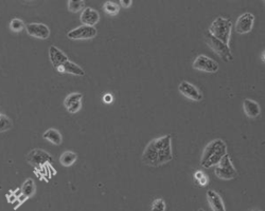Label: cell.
<instances>
[{
  "label": "cell",
  "mask_w": 265,
  "mask_h": 211,
  "mask_svg": "<svg viewBox=\"0 0 265 211\" xmlns=\"http://www.w3.org/2000/svg\"><path fill=\"white\" fill-rule=\"evenodd\" d=\"M173 158L171 148V135H164L159 139L153 140L143 151L141 160L144 165L158 167L171 162Z\"/></svg>",
  "instance_id": "obj_1"
},
{
  "label": "cell",
  "mask_w": 265,
  "mask_h": 211,
  "mask_svg": "<svg viewBox=\"0 0 265 211\" xmlns=\"http://www.w3.org/2000/svg\"><path fill=\"white\" fill-rule=\"evenodd\" d=\"M225 154H227L226 143L221 139L213 140L205 148L201 159V166L205 169L216 166Z\"/></svg>",
  "instance_id": "obj_2"
},
{
  "label": "cell",
  "mask_w": 265,
  "mask_h": 211,
  "mask_svg": "<svg viewBox=\"0 0 265 211\" xmlns=\"http://www.w3.org/2000/svg\"><path fill=\"white\" fill-rule=\"evenodd\" d=\"M231 28L233 22L230 19L218 17L210 24L208 31L216 39H219L225 45H228L231 35Z\"/></svg>",
  "instance_id": "obj_3"
},
{
  "label": "cell",
  "mask_w": 265,
  "mask_h": 211,
  "mask_svg": "<svg viewBox=\"0 0 265 211\" xmlns=\"http://www.w3.org/2000/svg\"><path fill=\"white\" fill-rule=\"evenodd\" d=\"M204 38L206 44L209 46V48L213 50L214 53L218 56H220L224 61H227L228 63V61L234 60V56L230 52V49L228 47V45H225L219 39H216L214 36H212L209 33L208 30L204 32Z\"/></svg>",
  "instance_id": "obj_4"
},
{
  "label": "cell",
  "mask_w": 265,
  "mask_h": 211,
  "mask_svg": "<svg viewBox=\"0 0 265 211\" xmlns=\"http://www.w3.org/2000/svg\"><path fill=\"white\" fill-rule=\"evenodd\" d=\"M215 176L218 177L221 180H234L238 177V171L236 170L231 158L229 156V154H225L223 156V158L220 160V163L216 165L215 170H214Z\"/></svg>",
  "instance_id": "obj_5"
},
{
  "label": "cell",
  "mask_w": 265,
  "mask_h": 211,
  "mask_svg": "<svg viewBox=\"0 0 265 211\" xmlns=\"http://www.w3.org/2000/svg\"><path fill=\"white\" fill-rule=\"evenodd\" d=\"M26 159L30 165L34 167H43L46 164H50L53 162L52 155L43 150V149H33L27 154Z\"/></svg>",
  "instance_id": "obj_6"
},
{
  "label": "cell",
  "mask_w": 265,
  "mask_h": 211,
  "mask_svg": "<svg viewBox=\"0 0 265 211\" xmlns=\"http://www.w3.org/2000/svg\"><path fill=\"white\" fill-rule=\"evenodd\" d=\"M97 29L94 27H88V26H82L78 27L74 30H71L67 33V36L69 39L72 40H86L94 38L97 36Z\"/></svg>",
  "instance_id": "obj_7"
},
{
  "label": "cell",
  "mask_w": 265,
  "mask_h": 211,
  "mask_svg": "<svg viewBox=\"0 0 265 211\" xmlns=\"http://www.w3.org/2000/svg\"><path fill=\"white\" fill-rule=\"evenodd\" d=\"M193 69H196L198 71H204L208 73H215L219 71V64L212 58L206 56V55H198L193 65H192Z\"/></svg>",
  "instance_id": "obj_8"
},
{
  "label": "cell",
  "mask_w": 265,
  "mask_h": 211,
  "mask_svg": "<svg viewBox=\"0 0 265 211\" xmlns=\"http://www.w3.org/2000/svg\"><path fill=\"white\" fill-rule=\"evenodd\" d=\"M178 91L184 96H186L187 98L191 99V101L201 102L203 99V94L201 93V91L196 88L194 85H192L189 81L184 80L180 82L178 86Z\"/></svg>",
  "instance_id": "obj_9"
},
{
  "label": "cell",
  "mask_w": 265,
  "mask_h": 211,
  "mask_svg": "<svg viewBox=\"0 0 265 211\" xmlns=\"http://www.w3.org/2000/svg\"><path fill=\"white\" fill-rule=\"evenodd\" d=\"M255 22V16L251 13H244L241 15L236 22V32L238 34H246L252 30Z\"/></svg>",
  "instance_id": "obj_10"
},
{
  "label": "cell",
  "mask_w": 265,
  "mask_h": 211,
  "mask_svg": "<svg viewBox=\"0 0 265 211\" xmlns=\"http://www.w3.org/2000/svg\"><path fill=\"white\" fill-rule=\"evenodd\" d=\"M26 31L30 36L39 39H47L50 36V29L44 23H28Z\"/></svg>",
  "instance_id": "obj_11"
},
{
  "label": "cell",
  "mask_w": 265,
  "mask_h": 211,
  "mask_svg": "<svg viewBox=\"0 0 265 211\" xmlns=\"http://www.w3.org/2000/svg\"><path fill=\"white\" fill-rule=\"evenodd\" d=\"M82 99L83 94L79 92L70 93L68 96H66L64 101V106L69 113L75 114L79 112L82 108Z\"/></svg>",
  "instance_id": "obj_12"
},
{
  "label": "cell",
  "mask_w": 265,
  "mask_h": 211,
  "mask_svg": "<svg viewBox=\"0 0 265 211\" xmlns=\"http://www.w3.org/2000/svg\"><path fill=\"white\" fill-rule=\"evenodd\" d=\"M81 21L83 26L94 27L100 21V15L95 10L92 8H85L81 13Z\"/></svg>",
  "instance_id": "obj_13"
},
{
  "label": "cell",
  "mask_w": 265,
  "mask_h": 211,
  "mask_svg": "<svg viewBox=\"0 0 265 211\" xmlns=\"http://www.w3.org/2000/svg\"><path fill=\"white\" fill-rule=\"evenodd\" d=\"M49 57L51 60V64L55 69L62 67L66 61L69 60L68 56L62 51V50H59L55 46H51L49 48Z\"/></svg>",
  "instance_id": "obj_14"
},
{
  "label": "cell",
  "mask_w": 265,
  "mask_h": 211,
  "mask_svg": "<svg viewBox=\"0 0 265 211\" xmlns=\"http://www.w3.org/2000/svg\"><path fill=\"white\" fill-rule=\"evenodd\" d=\"M207 195V200H208V203L210 205V208L213 210V211H226V208H225V205L223 203V200L221 195L212 190V189H209L206 193Z\"/></svg>",
  "instance_id": "obj_15"
},
{
  "label": "cell",
  "mask_w": 265,
  "mask_h": 211,
  "mask_svg": "<svg viewBox=\"0 0 265 211\" xmlns=\"http://www.w3.org/2000/svg\"><path fill=\"white\" fill-rule=\"evenodd\" d=\"M243 109H244L245 114L250 118H256L261 113V109H260L259 104L255 101H252V99H250V98L244 99Z\"/></svg>",
  "instance_id": "obj_16"
},
{
  "label": "cell",
  "mask_w": 265,
  "mask_h": 211,
  "mask_svg": "<svg viewBox=\"0 0 265 211\" xmlns=\"http://www.w3.org/2000/svg\"><path fill=\"white\" fill-rule=\"evenodd\" d=\"M57 72L61 73H68V74H72V75L76 76H84L85 75V71H84L80 66H78L77 64L72 63L71 60L66 61V63L62 66L56 69Z\"/></svg>",
  "instance_id": "obj_17"
},
{
  "label": "cell",
  "mask_w": 265,
  "mask_h": 211,
  "mask_svg": "<svg viewBox=\"0 0 265 211\" xmlns=\"http://www.w3.org/2000/svg\"><path fill=\"white\" fill-rule=\"evenodd\" d=\"M43 138L48 141L49 143L55 145V146H59L62 145L63 143V136L62 133L59 132L58 130L54 129V128H50L44 132Z\"/></svg>",
  "instance_id": "obj_18"
},
{
  "label": "cell",
  "mask_w": 265,
  "mask_h": 211,
  "mask_svg": "<svg viewBox=\"0 0 265 211\" xmlns=\"http://www.w3.org/2000/svg\"><path fill=\"white\" fill-rule=\"evenodd\" d=\"M35 190H36V187H35V183L32 179H27L25 182H23L22 186H21V195L25 196L26 198H29V197H32L34 194H35Z\"/></svg>",
  "instance_id": "obj_19"
},
{
  "label": "cell",
  "mask_w": 265,
  "mask_h": 211,
  "mask_svg": "<svg viewBox=\"0 0 265 211\" xmlns=\"http://www.w3.org/2000/svg\"><path fill=\"white\" fill-rule=\"evenodd\" d=\"M78 159V155L74 151H65L59 157V163L64 167H70L74 165Z\"/></svg>",
  "instance_id": "obj_20"
},
{
  "label": "cell",
  "mask_w": 265,
  "mask_h": 211,
  "mask_svg": "<svg viewBox=\"0 0 265 211\" xmlns=\"http://www.w3.org/2000/svg\"><path fill=\"white\" fill-rule=\"evenodd\" d=\"M67 7L70 12L78 13L81 10L85 9V2L84 0H69Z\"/></svg>",
  "instance_id": "obj_21"
},
{
  "label": "cell",
  "mask_w": 265,
  "mask_h": 211,
  "mask_svg": "<svg viewBox=\"0 0 265 211\" xmlns=\"http://www.w3.org/2000/svg\"><path fill=\"white\" fill-rule=\"evenodd\" d=\"M13 122H12L11 118L3 113H0V132H7L10 129H12Z\"/></svg>",
  "instance_id": "obj_22"
},
{
  "label": "cell",
  "mask_w": 265,
  "mask_h": 211,
  "mask_svg": "<svg viewBox=\"0 0 265 211\" xmlns=\"http://www.w3.org/2000/svg\"><path fill=\"white\" fill-rule=\"evenodd\" d=\"M26 28V24L21 19L19 18H13L10 22V29L11 31H13L15 33L21 32L23 29Z\"/></svg>",
  "instance_id": "obj_23"
},
{
  "label": "cell",
  "mask_w": 265,
  "mask_h": 211,
  "mask_svg": "<svg viewBox=\"0 0 265 211\" xmlns=\"http://www.w3.org/2000/svg\"><path fill=\"white\" fill-rule=\"evenodd\" d=\"M104 10L110 15H117L119 13V7L112 2H107L104 4Z\"/></svg>",
  "instance_id": "obj_24"
},
{
  "label": "cell",
  "mask_w": 265,
  "mask_h": 211,
  "mask_svg": "<svg viewBox=\"0 0 265 211\" xmlns=\"http://www.w3.org/2000/svg\"><path fill=\"white\" fill-rule=\"evenodd\" d=\"M152 211H165V202L162 198H157L152 204Z\"/></svg>",
  "instance_id": "obj_25"
},
{
  "label": "cell",
  "mask_w": 265,
  "mask_h": 211,
  "mask_svg": "<svg viewBox=\"0 0 265 211\" xmlns=\"http://www.w3.org/2000/svg\"><path fill=\"white\" fill-rule=\"evenodd\" d=\"M113 95L110 94V93H106L104 96H103V102L105 104H112L113 103Z\"/></svg>",
  "instance_id": "obj_26"
},
{
  "label": "cell",
  "mask_w": 265,
  "mask_h": 211,
  "mask_svg": "<svg viewBox=\"0 0 265 211\" xmlns=\"http://www.w3.org/2000/svg\"><path fill=\"white\" fill-rule=\"evenodd\" d=\"M120 4L123 8H129L131 6V0H121Z\"/></svg>",
  "instance_id": "obj_27"
},
{
  "label": "cell",
  "mask_w": 265,
  "mask_h": 211,
  "mask_svg": "<svg viewBox=\"0 0 265 211\" xmlns=\"http://www.w3.org/2000/svg\"><path fill=\"white\" fill-rule=\"evenodd\" d=\"M207 182H208V180H207V178L205 177V176L198 180V183H200L201 186H205V185L207 184Z\"/></svg>",
  "instance_id": "obj_28"
},
{
  "label": "cell",
  "mask_w": 265,
  "mask_h": 211,
  "mask_svg": "<svg viewBox=\"0 0 265 211\" xmlns=\"http://www.w3.org/2000/svg\"><path fill=\"white\" fill-rule=\"evenodd\" d=\"M203 177H204V173H203L202 171L196 172V173H195V176H194V178H195L197 181H198L201 178H203Z\"/></svg>",
  "instance_id": "obj_29"
},
{
  "label": "cell",
  "mask_w": 265,
  "mask_h": 211,
  "mask_svg": "<svg viewBox=\"0 0 265 211\" xmlns=\"http://www.w3.org/2000/svg\"><path fill=\"white\" fill-rule=\"evenodd\" d=\"M197 211H205V210H203V209H198Z\"/></svg>",
  "instance_id": "obj_30"
}]
</instances>
